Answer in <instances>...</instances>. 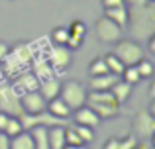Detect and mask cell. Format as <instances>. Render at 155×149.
I'll return each mask as SVG.
<instances>
[{
  "instance_id": "cell-24",
  "label": "cell",
  "mask_w": 155,
  "mask_h": 149,
  "mask_svg": "<svg viewBox=\"0 0 155 149\" xmlns=\"http://www.w3.org/2000/svg\"><path fill=\"white\" fill-rule=\"evenodd\" d=\"M120 79L124 80V83H128V84H137L141 80V76L140 73H137V69H136V65H130V67H124V73L120 75Z\"/></svg>"
},
{
  "instance_id": "cell-38",
  "label": "cell",
  "mask_w": 155,
  "mask_h": 149,
  "mask_svg": "<svg viewBox=\"0 0 155 149\" xmlns=\"http://www.w3.org/2000/svg\"><path fill=\"white\" fill-rule=\"evenodd\" d=\"M151 145H149V141L147 139H140V141H137V145H136V149H149Z\"/></svg>"
},
{
  "instance_id": "cell-32",
  "label": "cell",
  "mask_w": 155,
  "mask_h": 149,
  "mask_svg": "<svg viewBox=\"0 0 155 149\" xmlns=\"http://www.w3.org/2000/svg\"><path fill=\"white\" fill-rule=\"evenodd\" d=\"M8 53H10V45H8L4 39H0V63L8 57Z\"/></svg>"
},
{
  "instance_id": "cell-33",
  "label": "cell",
  "mask_w": 155,
  "mask_h": 149,
  "mask_svg": "<svg viewBox=\"0 0 155 149\" xmlns=\"http://www.w3.org/2000/svg\"><path fill=\"white\" fill-rule=\"evenodd\" d=\"M102 6L106 10V8H118V6H126V4L124 0H102Z\"/></svg>"
},
{
  "instance_id": "cell-35",
  "label": "cell",
  "mask_w": 155,
  "mask_h": 149,
  "mask_svg": "<svg viewBox=\"0 0 155 149\" xmlns=\"http://www.w3.org/2000/svg\"><path fill=\"white\" fill-rule=\"evenodd\" d=\"M0 149H10V138L0 131Z\"/></svg>"
},
{
  "instance_id": "cell-3",
  "label": "cell",
  "mask_w": 155,
  "mask_h": 149,
  "mask_svg": "<svg viewBox=\"0 0 155 149\" xmlns=\"http://www.w3.org/2000/svg\"><path fill=\"white\" fill-rule=\"evenodd\" d=\"M112 53L116 55V57L120 59L126 67L137 65V63L145 57L143 47H141L136 39H132V37H128V39L122 37L120 41H116V43H114V51H112Z\"/></svg>"
},
{
  "instance_id": "cell-2",
  "label": "cell",
  "mask_w": 155,
  "mask_h": 149,
  "mask_svg": "<svg viewBox=\"0 0 155 149\" xmlns=\"http://www.w3.org/2000/svg\"><path fill=\"white\" fill-rule=\"evenodd\" d=\"M87 94H88V88L84 86L83 83L75 80V79H69V80H65V83H61L59 98L71 108V112L87 104Z\"/></svg>"
},
{
  "instance_id": "cell-41",
  "label": "cell",
  "mask_w": 155,
  "mask_h": 149,
  "mask_svg": "<svg viewBox=\"0 0 155 149\" xmlns=\"http://www.w3.org/2000/svg\"><path fill=\"white\" fill-rule=\"evenodd\" d=\"M149 149H155V147H149Z\"/></svg>"
},
{
  "instance_id": "cell-15",
  "label": "cell",
  "mask_w": 155,
  "mask_h": 149,
  "mask_svg": "<svg viewBox=\"0 0 155 149\" xmlns=\"http://www.w3.org/2000/svg\"><path fill=\"white\" fill-rule=\"evenodd\" d=\"M16 86L22 88L24 92H31V90H38L39 88V79L34 73H30L28 69H24L22 73L16 76Z\"/></svg>"
},
{
  "instance_id": "cell-30",
  "label": "cell",
  "mask_w": 155,
  "mask_h": 149,
  "mask_svg": "<svg viewBox=\"0 0 155 149\" xmlns=\"http://www.w3.org/2000/svg\"><path fill=\"white\" fill-rule=\"evenodd\" d=\"M137 141H140V139H137L134 134H130V135H126V138H120V141H118V149H136Z\"/></svg>"
},
{
  "instance_id": "cell-27",
  "label": "cell",
  "mask_w": 155,
  "mask_h": 149,
  "mask_svg": "<svg viewBox=\"0 0 155 149\" xmlns=\"http://www.w3.org/2000/svg\"><path fill=\"white\" fill-rule=\"evenodd\" d=\"M136 69H137V73H140L141 79H151L153 76V63L149 61V59H145V57L136 65Z\"/></svg>"
},
{
  "instance_id": "cell-31",
  "label": "cell",
  "mask_w": 155,
  "mask_h": 149,
  "mask_svg": "<svg viewBox=\"0 0 155 149\" xmlns=\"http://www.w3.org/2000/svg\"><path fill=\"white\" fill-rule=\"evenodd\" d=\"M83 39L84 37H79V35H71V34H69V39H67L65 45H67L71 51H75V49H79V47L83 45Z\"/></svg>"
},
{
  "instance_id": "cell-10",
  "label": "cell",
  "mask_w": 155,
  "mask_h": 149,
  "mask_svg": "<svg viewBox=\"0 0 155 149\" xmlns=\"http://www.w3.org/2000/svg\"><path fill=\"white\" fill-rule=\"evenodd\" d=\"M8 59L14 61L16 65L22 67V69H28V65H30L31 59H34V51H31V47L26 45V43H18L16 47H10Z\"/></svg>"
},
{
  "instance_id": "cell-14",
  "label": "cell",
  "mask_w": 155,
  "mask_h": 149,
  "mask_svg": "<svg viewBox=\"0 0 155 149\" xmlns=\"http://www.w3.org/2000/svg\"><path fill=\"white\" fill-rule=\"evenodd\" d=\"M110 92H112L116 104H118V106H122V104H126L130 100V96H132V84H128V83H124L122 79H118L116 83L112 84Z\"/></svg>"
},
{
  "instance_id": "cell-8",
  "label": "cell",
  "mask_w": 155,
  "mask_h": 149,
  "mask_svg": "<svg viewBox=\"0 0 155 149\" xmlns=\"http://www.w3.org/2000/svg\"><path fill=\"white\" fill-rule=\"evenodd\" d=\"M47 61H49V65L55 71H65L73 63V51L67 45H53Z\"/></svg>"
},
{
  "instance_id": "cell-7",
  "label": "cell",
  "mask_w": 155,
  "mask_h": 149,
  "mask_svg": "<svg viewBox=\"0 0 155 149\" xmlns=\"http://www.w3.org/2000/svg\"><path fill=\"white\" fill-rule=\"evenodd\" d=\"M20 106H22L24 114H41L47 108V100L41 96L39 90H31L20 96Z\"/></svg>"
},
{
  "instance_id": "cell-26",
  "label": "cell",
  "mask_w": 155,
  "mask_h": 149,
  "mask_svg": "<svg viewBox=\"0 0 155 149\" xmlns=\"http://www.w3.org/2000/svg\"><path fill=\"white\" fill-rule=\"evenodd\" d=\"M73 130H75L77 135L83 139V143H91L92 139H94V130H92V128L81 126V124H73Z\"/></svg>"
},
{
  "instance_id": "cell-5",
  "label": "cell",
  "mask_w": 155,
  "mask_h": 149,
  "mask_svg": "<svg viewBox=\"0 0 155 149\" xmlns=\"http://www.w3.org/2000/svg\"><path fill=\"white\" fill-rule=\"evenodd\" d=\"M132 134L137 139H151L155 134V116L149 110H140L136 112L132 120Z\"/></svg>"
},
{
  "instance_id": "cell-36",
  "label": "cell",
  "mask_w": 155,
  "mask_h": 149,
  "mask_svg": "<svg viewBox=\"0 0 155 149\" xmlns=\"http://www.w3.org/2000/svg\"><path fill=\"white\" fill-rule=\"evenodd\" d=\"M149 2V0H124L126 8H134V6H141V4Z\"/></svg>"
},
{
  "instance_id": "cell-19",
  "label": "cell",
  "mask_w": 155,
  "mask_h": 149,
  "mask_svg": "<svg viewBox=\"0 0 155 149\" xmlns=\"http://www.w3.org/2000/svg\"><path fill=\"white\" fill-rule=\"evenodd\" d=\"M104 16L108 20H112L116 26H120L122 30H124L126 26H128V8L126 6H118V8H106Z\"/></svg>"
},
{
  "instance_id": "cell-12",
  "label": "cell",
  "mask_w": 155,
  "mask_h": 149,
  "mask_svg": "<svg viewBox=\"0 0 155 149\" xmlns=\"http://www.w3.org/2000/svg\"><path fill=\"white\" fill-rule=\"evenodd\" d=\"M120 76L112 75V73H106V75H94L88 79V90H110L112 84Z\"/></svg>"
},
{
  "instance_id": "cell-13",
  "label": "cell",
  "mask_w": 155,
  "mask_h": 149,
  "mask_svg": "<svg viewBox=\"0 0 155 149\" xmlns=\"http://www.w3.org/2000/svg\"><path fill=\"white\" fill-rule=\"evenodd\" d=\"M47 139H49V149H63L65 143V124H55L47 128Z\"/></svg>"
},
{
  "instance_id": "cell-42",
  "label": "cell",
  "mask_w": 155,
  "mask_h": 149,
  "mask_svg": "<svg viewBox=\"0 0 155 149\" xmlns=\"http://www.w3.org/2000/svg\"><path fill=\"white\" fill-rule=\"evenodd\" d=\"M149 2H153V0H149Z\"/></svg>"
},
{
  "instance_id": "cell-4",
  "label": "cell",
  "mask_w": 155,
  "mask_h": 149,
  "mask_svg": "<svg viewBox=\"0 0 155 149\" xmlns=\"http://www.w3.org/2000/svg\"><path fill=\"white\" fill-rule=\"evenodd\" d=\"M0 112L14 116V118H20L24 114L22 106H20V96L16 94L14 84H8V83L0 84Z\"/></svg>"
},
{
  "instance_id": "cell-29",
  "label": "cell",
  "mask_w": 155,
  "mask_h": 149,
  "mask_svg": "<svg viewBox=\"0 0 155 149\" xmlns=\"http://www.w3.org/2000/svg\"><path fill=\"white\" fill-rule=\"evenodd\" d=\"M67 30H69L71 35H79V37H84V35H87V26H84V22H81V20H73Z\"/></svg>"
},
{
  "instance_id": "cell-18",
  "label": "cell",
  "mask_w": 155,
  "mask_h": 149,
  "mask_svg": "<svg viewBox=\"0 0 155 149\" xmlns=\"http://www.w3.org/2000/svg\"><path fill=\"white\" fill-rule=\"evenodd\" d=\"M34 139V149H49V139H47V126H34L28 130Z\"/></svg>"
},
{
  "instance_id": "cell-34",
  "label": "cell",
  "mask_w": 155,
  "mask_h": 149,
  "mask_svg": "<svg viewBox=\"0 0 155 149\" xmlns=\"http://www.w3.org/2000/svg\"><path fill=\"white\" fill-rule=\"evenodd\" d=\"M118 141H120V138H110V139H106L102 149H118Z\"/></svg>"
},
{
  "instance_id": "cell-1",
  "label": "cell",
  "mask_w": 155,
  "mask_h": 149,
  "mask_svg": "<svg viewBox=\"0 0 155 149\" xmlns=\"http://www.w3.org/2000/svg\"><path fill=\"white\" fill-rule=\"evenodd\" d=\"M132 39L147 41L155 35V8L151 2H145L141 6L128 8V26Z\"/></svg>"
},
{
  "instance_id": "cell-23",
  "label": "cell",
  "mask_w": 155,
  "mask_h": 149,
  "mask_svg": "<svg viewBox=\"0 0 155 149\" xmlns=\"http://www.w3.org/2000/svg\"><path fill=\"white\" fill-rule=\"evenodd\" d=\"M20 131H24L20 118H14V116H10V118H8V122H6V128H4L2 134H4V135H8V138H14V135H18Z\"/></svg>"
},
{
  "instance_id": "cell-9",
  "label": "cell",
  "mask_w": 155,
  "mask_h": 149,
  "mask_svg": "<svg viewBox=\"0 0 155 149\" xmlns=\"http://www.w3.org/2000/svg\"><path fill=\"white\" fill-rule=\"evenodd\" d=\"M71 114H73V118H75V124L92 128V130H96V128L102 124V120H100L98 116L92 112V108H88L87 104H84V106H81V108H77V110H73Z\"/></svg>"
},
{
  "instance_id": "cell-28",
  "label": "cell",
  "mask_w": 155,
  "mask_h": 149,
  "mask_svg": "<svg viewBox=\"0 0 155 149\" xmlns=\"http://www.w3.org/2000/svg\"><path fill=\"white\" fill-rule=\"evenodd\" d=\"M69 39V30L67 28H55V30L51 31V41L55 43V45H65Z\"/></svg>"
},
{
  "instance_id": "cell-17",
  "label": "cell",
  "mask_w": 155,
  "mask_h": 149,
  "mask_svg": "<svg viewBox=\"0 0 155 149\" xmlns=\"http://www.w3.org/2000/svg\"><path fill=\"white\" fill-rule=\"evenodd\" d=\"M45 110L49 112L51 116L61 118V120H65V118H69V116H71V108H69L67 104L59 98V96H57V98H53V100H47V108H45Z\"/></svg>"
},
{
  "instance_id": "cell-11",
  "label": "cell",
  "mask_w": 155,
  "mask_h": 149,
  "mask_svg": "<svg viewBox=\"0 0 155 149\" xmlns=\"http://www.w3.org/2000/svg\"><path fill=\"white\" fill-rule=\"evenodd\" d=\"M88 108H92L100 120H112L120 116V106L118 104H104V102H87Z\"/></svg>"
},
{
  "instance_id": "cell-20",
  "label": "cell",
  "mask_w": 155,
  "mask_h": 149,
  "mask_svg": "<svg viewBox=\"0 0 155 149\" xmlns=\"http://www.w3.org/2000/svg\"><path fill=\"white\" fill-rule=\"evenodd\" d=\"M10 149H34V139L30 131H20L18 135L10 138Z\"/></svg>"
},
{
  "instance_id": "cell-37",
  "label": "cell",
  "mask_w": 155,
  "mask_h": 149,
  "mask_svg": "<svg viewBox=\"0 0 155 149\" xmlns=\"http://www.w3.org/2000/svg\"><path fill=\"white\" fill-rule=\"evenodd\" d=\"M8 118H10L8 114L0 112V131H4V128H6V122H8Z\"/></svg>"
},
{
  "instance_id": "cell-25",
  "label": "cell",
  "mask_w": 155,
  "mask_h": 149,
  "mask_svg": "<svg viewBox=\"0 0 155 149\" xmlns=\"http://www.w3.org/2000/svg\"><path fill=\"white\" fill-rule=\"evenodd\" d=\"M108 73V67H106L104 63V55H100V57H96L94 61L88 65V75L94 76V75H106Z\"/></svg>"
},
{
  "instance_id": "cell-39",
  "label": "cell",
  "mask_w": 155,
  "mask_h": 149,
  "mask_svg": "<svg viewBox=\"0 0 155 149\" xmlns=\"http://www.w3.org/2000/svg\"><path fill=\"white\" fill-rule=\"evenodd\" d=\"M147 45H149V51H151V53H155V35L147 39Z\"/></svg>"
},
{
  "instance_id": "cell-40",
  "label": "cell",
  "mask_w": 155,
  "mask_h": 149,
  "mask_svg": "<svg viewBox=\"0 0 155 149\" xmlns=\"http://www.w3.org/2000/svg\"><path fill=\"white\" fill-rule=\"evenodd\" d=\"M63 149H88L87 145H65Z\"/></svg>"
},
{
  "instance_id": "cell-16",
  "label": "cell",
  "mask_w": 155,
  "mask_h": 149,
  "mask_svg": "<svg viewBox=\"0 0 155 149\" xmlns=\"http://www.w3.org/2000/svg\"><path fill=\"white\" fill-rule=\"evenodd\" d=\"M39 92H41V96L45 100H53L59 96V90H61V80L57 79V76H51V79H45L39 83Z\"/></svg>"
},
{
  "instance_id": "cell-6",
  "label": "cell",
  "mask_w": 155,
  "mask_h": 149,
  "mask_svg": "<svg viewBox=\"0 0 155 149\" xmlns=\"http://www.w3.org/2000/svg\"><path fill=\"white\" fill-rule=\"evenodd\" d=\"M94 34H96V37H98L100 43H116L124 37V30H122L120 26H116L112 20H108L106 16L96 20Z\"/></svg>"
},
{
  "instance_id": "cell-21",
  "label": "cell",
  "mask_w": 155,
  "mask_h": 149,
  "mask_svg": "<svg viewBox=\"0 0 155 149\" xmlns=\"http://www.w3.org/2000/svg\"><path fill=\"white\" fill-rule=\"evenodd\" d=\"M104 63H106V67H108V73H112V75H116V76H120L122 73H124V67L126 65L114 53H106L104 55Z\"/></svg>"
},
{
  "instance_id": "cell-22",
  "label": "cell",
  "mask_w": 155,
  "mask_h": 149,
  "mask_svg": "<svg viewBox=\"0 0 155 149\" xmlns=\"http://www.w3.org/2000/svg\"><path fill=\"white\" fill-rule=\"evenodd\" d=\"M53 67L49 65V61H38L35 63V71H34V75L39 79V83L41 80H45V79H51V76H55V73H53Z\"/></svg>"
}]
</instances>
